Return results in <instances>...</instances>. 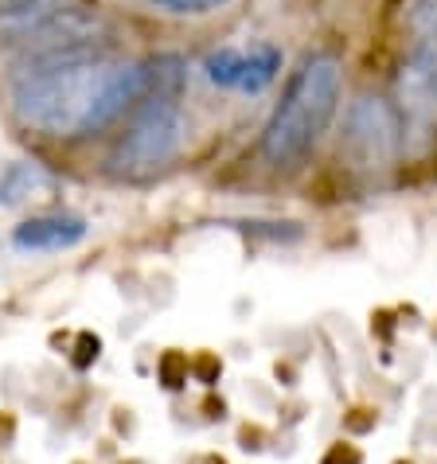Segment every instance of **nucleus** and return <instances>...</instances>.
I'll list each match as a JSON object with an SVG mask.
<instances>
[{
    "label": "nucleus",
    "instance_id": "nucleus-1",
    "mask_svg": "<svg viewBox=\"0 0 437 464\" xmlns=\"http://www.w3.org/2000/svg\"><path fill=\"white\" fill-rule=\"evenodd\" d=\"M149 94V63L110 59L102 51H79L32 63L12 86V110L20 125L47 137H83L137 110Z\"/></svg>",
    "mask_w": 437,
    "mask_h": 464
},
{
    "label": "nucleus",
    "instance_id": "nucleus-2",
    "mask_svg": "<svg viewBox=\"0 0 437 464\" xmlns=\"http://www.w3.org/2000/svg\"><path fill=\"white\" fill-rule=\"evenodd\" d=\"M344 94V63L332 51H313L289 74L286 94L262 129V157L269 169L293 172L313 157L320 137L328 133Z\"/></svg>",
    "mask_w": 437,
    "mask_h": 464
},
{
    "label": "nucleus",
    "instance_id": "nucleus-3",
    "mask_svg": "<svg viewBox=\"0 0 437 464\" xmlns=\"http://www.w3.org/2000/svg\"><path fill=\"white\" fill-rule=\"evenodd\" d=\"M398 129L406 157H430L437 145V0L410 8V55L394 82Z\"/></svg>",
    "mask_w": 437,
    "mask_h": 464
},
{
    "label": "nucleus",
    "instance_id": "nucleus-4",
    "mask_svg": "<svg viewBox=\"0 0 437 464\" xmlns=\"http://www.w3.org/2000/svg\"><path fill=\"white\" fill-rule=\"evenodd\" d=\"M184 110H180V94H157L149 90L133 110V125L125 129L121 145L110 157V172L121 179H145L152 172L169 169L184 149Z\"/></svg>",
    "mask_w": 437,
    "mask_h": 464
},
{
    "label": "nucleus",
    "instance_id": "nucleus-5",
    "mask_svg": "<svg viewBox=\"0 0 437 464\" xmlns=\"http://www.w3.org/2000/svg\"><path fill=\"white\" fill-rule=\"evenodd\" d=\"M398 149H403V129H398V113L391 102L379 94H364L348 106V121H344V152H348L352 169L359 172H383L391 169Z\"/></svg>",
    "mask_w": 437,
    "mask_h": 464
},
{
    "label": "nucleus",
    "instance_id": "nucleus-6",
    "mask_svg": "<svg viewBox=\"0 0 437 464\" xmlns=\"http://www.w3.org/2000/svg\"><path fill=\"white\" fill-rule=\"evenodd\" d=\"M281 71V51L274 44L254 47H218L203 59L208 82L223 90H242V94H262Z\"/></svg>",
    "mask_w": 437,
    "mask_h": 464
},
{
    "label": "nucleus",
    "instance_id": "nucleus-7",
    "mask_svg": "<svg viewBox=\"0 0 437 464\" xmlns=\"http://www.w3.org/2000/svg\"><path fill=\"white\" fill-rule=\"evenodd\" d=\"M90 235V223L83 215H32L12 230V246L20 254H63L74 250Z\"/></svg>",
    "mask_w": 437,
    "mask_h": 464
},
{
    "label": "nucleus",
    "instance_id": "nucleus-8",
    "mask_svg": "<svg viewBox=\"0 0 437 464\" xmlns=\"http://www.w3.org/2000/svg\"><path fill=\"white\" fill-rule=\"evenodd\" d=\"M55 191V176H51L40 160H16L0 172V208H20L40 196Z\"/></svg>",
    "mask_w": 437,
    "mask_h": 464
},
{
    "label": "nucleus",
    "instance_id": "nucleus-9",
    "mask_svg": "<svg viewBox=\"0 0 437 464\" xmlns=\"http://www.w3.org/2000/svg\"><path fill=\"white\" fill-rule=\"evenodd\" d=\"M149 5L169 12V16H208V12L223 8L227 0H149Z\"/></svg>",
    "mask_w": 437,
    "mask_h": 464
},
{
    "label": "nucleus",
    "instance_id": "nucleus-10",
    "mask_svg": "<svg viewBox=\"0 0 437 464\" xmlns=\"http://www.w3.org/2000/svg\"><path fill=\"white\" fill-rule=\"evenodd\" d=\"M20 5H28V0H0V12H8V8H20Z\"/></svg>",
    "mask_w": 437,
    "mask_h": 464
}]
</instances>
